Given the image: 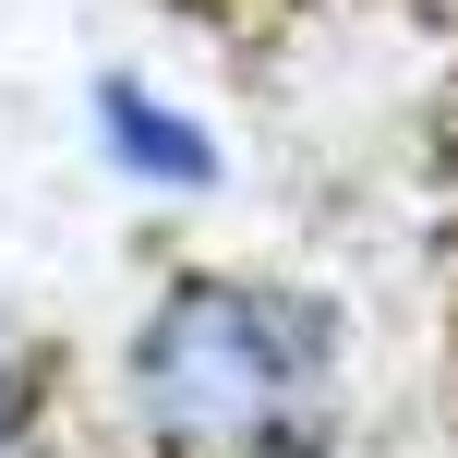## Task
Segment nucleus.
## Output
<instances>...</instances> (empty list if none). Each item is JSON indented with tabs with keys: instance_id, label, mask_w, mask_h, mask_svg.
I'll list each match as a JSON object with an SVG mask.
<instances>
[{
	"instance_id": "nucleus-3",
	"label": "nucleus",
	"mask_w": 458,
	"mask_h": 458,
	"mask_svg": "<svg viewBox=\"0 0 458 458\" xmlns=\"http://www.w3.org/2000/svg\"><path fill=\"white\" fill-rule=\"evenodd\" d=\"M48 422V362L24 350V326H0V458H24Z\"/></svg>"
},
{
	"instance_id": "nucleus-1",
	"label": "nucleus",
	"mask_w": 458,
	"mask_h": 458,
	"mask_svg": "<svg viewBox=\"0 0 458 458\" xmlns=\"http://www.w3.org/2000/svg\"><path fill=\"white\" fill-rule=\"evenodd\" d=\"M338 314L290 277H169L121 386L157 458H314L338 422Z\"/></svg>"
},
{
	"instance_id": "nucleus-2",
	"label": "nucleus",
	"mask_w": 458,
	"mask_h": 458,
	"mask_svg": "<svg viewBox=\"0 0 458 458\" xmlns=\"http://www.w3.org/2000/svg\"><path fill=\"white\" fill-rule=\"evenodd\" d=\"M97 157H109L133 193H206V182H217V133L182 109V97L133 85V72L97 85Z\"/></svg>"
}]
</instances>
